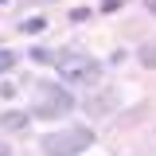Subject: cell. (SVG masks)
I'll return each instance as SVG.
<instances>
[{
	"label": "cell",
	"mask_w": 156,
	"mask_h": 156,
	"mask_svg": "<svg viewBox=\"0 0 156 156\" xmlns=\"http://www.w3.org/2000/svg\"><path fill=\"white\" fill-rule=\"evenodd\" d=\"M55 70H58V78L70 82V86H94L98 74H101V66H98L94 58L86 55V51H74V47H66V51L55 55Z\"/></svg>",
	"instance_id": "obj_1"
},
{
	"label": "cell",
	"mask_w": 156,
	"mask_h": 156,
	"mask_svg": "<svg viewBox=\"0 0 156 156\" xmlns=\"http://www.w3.org/2000/svg\"><path fill=\"white\" fill-rule=\"evenodd\" d=\"M74 109V98L66 94L62 86H55V82H39L35 94H31V117H62Z\"/></svg>",
	"instance_id": "obj_2"
},
{
	"label": "cell",
	"mask_w": 156,
	"mask_h": 156,
	"mask_svg": "<svg viewBox=\"0 0 156 156\" xmlns=\"http://www.w3.org/2000/svg\"><path fill=\"white\" fill-rule=\"evenodd\" d=\"M90 144H94V129H86V125H74V129H62V133L43 136L47 156H78L82 148H90Z\"/></svg>",
	"instance_id": "obj_3"
},
{
	"label": "cell",
	"mask_w": 156,
	"mask_h": 156,
	"mask_svg": "<svg viewBox=\"0 0 156 156\" xmlns=\"http://www.w3.org/2000/svg\"><path fill=\"white\" fill-rule=\"evenodd\" d=\"M0 125H4L8 133H23V129L31 125V113H20V109H8V113H0Z\"/></svg>",
	"instance_id": "obj_4"
},
{
	"label": "cell",
	"mask_w": 156,
	"mask_h": 156,
	"mask_svg": "<svg viewBox=\"0 0 156 156\" xmlns=\"http://www.w3.org/2000/svg\"><path fill=\"white\" fill-rule=\"evenodd\" d=\"M12 66H16V55L12 51H0V74H8Z\"/></svg>",
	"instance_id": "obj_5"
},
{
	"label": "cell",
	"mask_w": 156,
	"mask_h": 156,
	"mask_svg": "<svg viewBox=\"0 0 156 156\" xmlns=\"http://www.w3.org/2000/svg\"><path fill=\"white\" fill-rule=\"evenodd\" d=\"M140 58H144V66H156V47H152V43L140 47Z\"/></svg>",
	"instance_id": "obj_6"
},
{
	"label": "cell",
	"mask_w": 156,
	"mask_h": 156,
	"mask_svg": "<svg viewBox=\"0 0 156 156\" xmlns=\"http://www.w3.org/2000/svg\"><path fill=\"white\" fill-rule=\"evenodd\" d=\"M31 58H35V62H55V55H51V51H43V47H35Z\"/></svg>",
	"instance_id": "obj_7"
},
{
	"label": "cell",
	"mask_w": 156,
	"mask_h": 156,
	"mask_svg": "<svg viewBox=\"0 0 156 156\" xmlns=\"http://www.w3.org/2000/svg\"><path fill=\"white\" fill-rule=\"evenodd\" d=\"M144 8H148V12H152V16H156V0H144Z\"/></svg>",
	"instance_id": "obj_8"
},
{
	"label": "cell",
	"mask_w": 156,
	"mask_h": 156,
	"mask_svg": "<svg viewBox=\"0 0 156 156\" xmlns=\"http://www.w3.org/2000/svg\"><path fill=\"white\" fill-rule=\"evenodd\" d=\"M0 156H8V148H4V144H0Z\"/></svg>",
	"instance_id": "obj_9"
},
{
	"label": "cell",
	"mask_w": 156,
	"mask_h": 156,
	"mask_svg": "<svg viewBox=\"0 0 156 156\" xmlns=\"http://www.w3.org/2000/svg\"><path fill=\"white\" fill-rule=\"evenodd\" d=\"M0 4H8V0H0Z\"/></svg>",
	"instance_id": "obj_10"
}]
</instances>
